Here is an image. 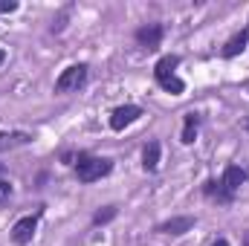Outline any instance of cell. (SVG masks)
I'll use <instances>...</instances> for the list:
<instances>
[{"mask_svg": "<svg viewBox=\"0 0 249 246\" xmlns=\"http://www.w3.org/2000/svg\"><path fill=\"white\" fill-rule=\"evenodd\" d=\"M180 67V58L177 55H162L157 67H154V78H157V84L162 87V90H168L171 96H180L183 90H186V84H183V78L174 72Z\"/></svg>", "mask_w": 249, "mask_h": 246, "instance_id": "6da1fadb", "label": "cell"}, {"mask_svg": "<svg viewBox=\"0 0 249 246\" xmlns=\"http://www.w3.org/2000/svg\"><path fill=\"white\" fill-rule=\"evenodd\" d=\"M113 171V162L105 159V157H90V154H78V162H75V177L78 183H96L102 177H107Z\"/></svg>", "mask_w": 249, "mask_h": 246, "instance_id": "7a4b0ae2", "label": "cell"}, {"mask_svg": "<svg viewBox=\"0 0 249 246\" xmlns=\"http://www.w3.org/2000/svg\"><path fill=\"white\" fill-rule=\"evenodd\" d=\"M84 84H87V64H72V67L61 70V75L55 81V93H75Z\"/></svg>", "mask_w": 249, "mask_h": 246, "instance_id": "3957f363", "label": "cell"}, {"mask_svg": "<svg viewBox=\"0 0 249 246\" xmlns=\"http://www.w3.org/2000/svg\"><path fill=\"white\" fill-rule=\"evenodd\" d=\"M38 217H41V214H26V217H20V220L12 226V244H18V246H26V244H29V241L35 238Z\"/></svg>", "mask_w": 249, "mask_h": 246, "instance_id": "277c9868", "label": "cell"}, {"mask_svg": "<svg viewBox=\"0 0 249 246\" xmlns=\"http://www.w3.org/2000/svg\"><path fill=\"white\" fill-rule=\"evenodd\" d=\"M162 35H165L162 23H148V26H139L136 29V44L145 47V50H157L160 41H162Z\"/></svg>", "mask_w": 249, "mask_h": 246, "instance_id": "5b68a950", "label": "cell"}, {"mask_svg": "<svg viewBox=\"0 0 249 246\" xmlns=\"http://www.w3.org/2000/svg\"><path fill=\"white\" fill-rule=\"evenodd\" d=\"M139 116H142V107H136V105H122V107H116V110L110 113V127H113V130H124L127 124H133Z\"/></svg>", "mask_w": 249, "mask_h": 246, "instance_id": "8992f818", "label": "cell"}, {"mask_svg": "<svg viewBox=\"0 0 249 246\" xmlns=\"http://www.w3.org/2000/svg\"><path fill=\"white\" fill-rule=\"evenodd\" d=\"M247 180H249V171H244L241 165H226V171H223V177H220L223 188H226V191H232V194L247 183Z\"/></svg>", "mask_w": 249, "mask_h": 246, "instance_id": "52a82bcc", "label": "cell"}, {"mask_svg": "<svg viewBox=\"0 0 249 246\" xmlns=\"http://www.w3.org/2000/svg\"><path fill=\"white\" fill-rule=\"evenodd\" d=\"M249 44V29H244V32H238V35H232L226 44H223V50H220V55L223 58H235V55H241L244 50H247Z\"/></svg>", "mask_w": 249, "mask_h": 246, "instance_id": "ba28073f", "label": "cell"}, {"mask_svg": "<svg viewBox=\"0 0 249 246\" xmlns=\"http://www.w3.org/2000/svg\"><path fill=\"white\" fill-rule=\"evenodd\" d=\"M203 194H206L209 200H217L220 206H229V203L235 200V194H232V191H226L220 180H209V183L203 185Z\"/></svg>", "mask_w": 249, "mask_h": 246, "instance_id": "9c48e42d", "label": "cell"}, {"mask_svg": "<svg viewBox=\"0 0 249 246\" xmlns=\"http://www.w3.org/2000/svg\"><path fill=\"white\" fill-rule=\"evenodd\" d=\"M194 226V217H171V220H165V223H160L157 226V232H162V235H183Z\"/></svg>", "mask_w": 249, "mask_h": 246, "instance_id": "30bf717a", "label": "cell"}, {"mask_svg": "<svg viewBox=\"0 0 249 246\" xmlns=\"http://www.w3.org/2000/svg\"><path fill=\"white\" fill-rule=\"evenodd\" d=\"M160 165V142H148L142 151V168L145 171H157Z\"/></svg>", "mask_w": 249, "mask_h": 246, "instance_id": "8fae6325", "label": "cell"}, {"mask_svg": "<svg viewBox=\"0 0 249 246\" xmlns=\"http://www.w3.org/2000/svg\"><path fill=\"white\" fill-rule=\"evenodd\" d=\"M32 136L29 133H20V130H12V133H6V130H0V151H6V148H18V145H26Z\"/></svg>", "mask_w": 249, "mask_h": 246, "instance_id": "7c38bea8", "label": "cell"}, {"mask_svg": "<svg viewBox=\"0 0 249 246\" xmlns=\"http://www.w3.org/2000/svg\"><path fill=\"white\" fill-rule=\"evenodd\" d=\"M197 127H200V116H197V113H188L186 124H183V142H186V145H191V142L197 139Z\"/></svg>", "mask_w": 249, "mask_h": 246, "instance_id": "4fadbf2b", "label": "cell"}, {"mask_svg": "<svg viewBox=\"0 0 249 246\" xmlns=\"http://www.w3.org/2000/svg\"><path fill=\"white\" fill-rule=\"evenodd\" d=\"M113 217H116V209H113V206H105V211H96V214H93V223L102 226V223H107V220H113Z\"/></svg>", "mask_w": 249, "mask_h": 246, "instance_id": "5bb4252c", "label": "cell"}, {"mask_svg": "<svg viewBox=\"0 0 249 246\" xmlns=\"http://www.w3.org/2000/svg\"><path fill=\"white\" fill-rule=\"evenodd\" d=\"M9 197H12V183L9 180H0V209L9 203Z\"/></svg>", "mask_w": 249, "mask_h": 246, "instance_id": "9a60e30c", "label": "cell"}, {"mask_svg": "<svg viewBox=\"0 0 249 246\" xmlns=\"http://www.w3.org/2000/svg\"><path fill=\"white\" fill-rule=\"evenodd\" d=\"M18 9V3L15 0H0V15H6V12H15Z\"/></svg>", "mask_w": 249, "mask_h": 246, "instance_id": "2e32d148", "label": "cell"}, {"mask_svg": "<svg viewBox=\"0 0 249 246\" xmlns=\"http://www.w3.org/2000/svg\"><path fill=\"white\" fill-rule=\"evenodd\" d=\"M212 246H229V241H226V238H217V241H214Z\"/></svg>", "mask_w": 249, "mask_h": 246, "instance_id": "e0dca14e", "label": "cell"}, {"mask_svg": "<svg viewBox=\"0 0 249 246\" xmlns=\"http://www.w3.org/2000/svg\"><path fill=\"white\" fill-rule=\"evenodd\" d=\"M6 61V53H3V50H0V64Z\"/></svg>", "mask_w": 249, "mask_h": 246, "instance_id": "ac0fdd59", "label": "cell"}, {"mask_svg": "<svg viewBox=\"0 0 249 246\" xmlns=\"http://www.w3.org/2000/svg\"><path fill=\"white\" fill-rule=\"evenodd\" d=\"M0 171H3V165H0Z\"/></svg>", "mask_w": 249, "mask_h": 246, "instance_id": "d6986e66", "label": "cell"}, {"mask_svg": "<svg viewBox=\"0 0 249 246\" xmlns=\"http://www.w3.org/2000/svg\"><path fill=\"white\" fill-rule=\"evenodd\" d=\"M247 130H249V124H247Z\"/></svg>", "mask_w": 249, "mask_h": 246, "instance_id": "ffe728a7", "label": "cell"}]
</instances>
